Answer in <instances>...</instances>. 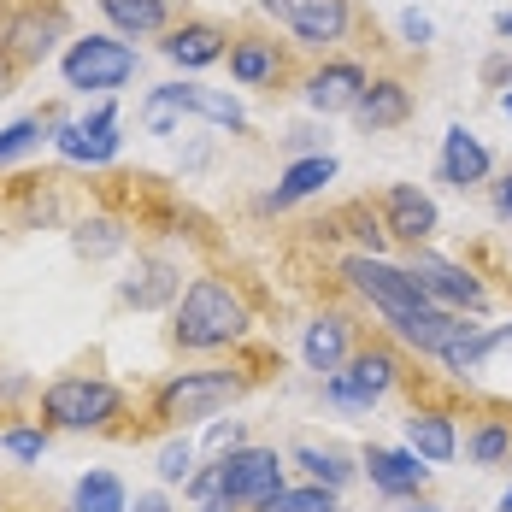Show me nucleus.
<instances>
[{"mask_svg":"<svg viewBox=\"0 0 512 512\" xmlns=\"http://www.w3.org/2000/svg\"><path fill=\"white\" fill-rule=\"evenodd\" d=\"M130 512H171V501H165V495H142Z\"/></svg>","mask_w":512,"mask_h":512,"instance_id":"obj_38","label":"nucleus"},{"mask_svg":"<svg viewBox=\"0 0 512 512\" xmlns=\"http://www.w3.org/2000/svg\"><path fill=\"white\" fill-rule=\"evenodd\" d=\"M195 512H230V507H224V501H201Z\"/></svg>","mask_w":512,"mask_h":512,"instance_id":"obj_43","label":"nucleus"},{"mask_svg":"<svg viewBox=\"0 0 512 512\" xmlns=\"http://www.w3.org/2000/svg\"><path fill=\"white\" fill-rule=\"evenodd\" d=\"M59 36H65V6H59V0H48V6H24L18 18H6V24H0V48L12 53V65H18V71L42 65Z\"/></svg>","mask_w":512,"mask_h":512,"instance_id":"obj_8","label":"nucleus"},{"mask_svg":"<svg viewBox=\"0 0 512 512\" xmlns=\"http://www.w3.org/2000/svg\"><path fill=\"white\" fill-rule=\"evenodd\" d=\"M59 154L77 159V165H106V159L118 154V106H95L89 118H77V124H59Z\"/></svg>","mask_w":512,"mask_h":512,"instance_id":"obj_16","label":"nucleus"},{"mask_svg":"<svg viewBox=\"0 0 512 512\" xmlns=\"http://www.w3.org/2000/svg\"><path fill=\"white\" fill-rule=\"evenodd\" d=\"M377 206H383V230H389L395 242H407V248L430 242V236H436V224H442L436 201H430L424 189H412V183H389Z\"/></svg>","mask_w":512,"mask_h":512,"instance_id":"obj_13","label":"nucleus"},{"mask_svg":"<svg viewBox=\"0 0 512 512\" xmlns=\"http://www.w3.org/2000/svg\"><path fill=\"white\" fill-rule=\"evenodd\" d=\"M254 330V312L248 301L224 283V277H195L177 301V318H171V342L183 354H224V348H242Z\"/></svg>","mask_w":512,"mask_h":512,"instance_id":"obj_1","label":"nucleus"},{"mask_svg":"<svg viewBox=\"0 0 512 512\" xmlns=\"http://www.w3.org/2000/svg\"><path fill=\"white\" fill-rule=\"evenodd\" d=\"M254 389V371H230V365H206V371H177L154 389V430H189L206 424L224 407H236Z\"/></svg>","mask_w":512,"mask_h":512,"instance_id":"obj_2","label":"nucleus"},{"mask_svg":"<svg viewBox=\"0 0 512 512\" xmlns=\"http://www.w3.org/2000/svg\"><path fill=\"white\" fill-rule=\"evenodd\" d=\"M407 448L424 465H448L460 454V430H454V412L442 407H412L407 412Z\"/></svg>","mask_w":512,"mask_h":512,"instance_id":"obj_20","label":"nucleus"},{"mask_svg":"<svg viewBox=\"0 0 512 512\" xmlns=\"http://www.w3.org/2000/svg\"><path fill=\"white\" fill-rule=\"evenodd\" d=\"M301 354H307V365L318 371V377H336V371L348 365V354H354V324H348L342 312H318V318L307 324Z\"/></svg>","mask_w":512,"mask_h":512,"instance_id":"obj_19","label":"nucleus"},{"mask_svg":"<svg viewBox=\"0 0 512 512\" xmlns=\"http://www.w3.org/2000/svg\"><path fill=\"white\" fill-rule=\"evenodd\" d=\"M254 512H342V507H336V489L307 483V489H277V495H271V501H259Z\"/></svg>","mask_w":512,"mask_h":512,"instance_id":"obj_29","label":"nucleus"},{"mask_svg":"<svg viewBox=\"0 0 512 512\" xmlns=\"http://www.w3.org/2000/svg\"><path fill=\"white\" fill-rule=\"evenodd\" d=\"M159 53H165L171 65H183V71H206V65L230 59V30H224V24H212V18H183V24H171V30H165Z\"/></svg>","mask_w":512,"mask_h":512,"instance_id":"obj_12","label":"nucleus"},{"mask_svg":"<svg viewBox=\"0 0 512 512\" xmlns=\"http://www.w3.org/2000/svg\"><path fill=\"white\" fill-rule=\"evenodd\" d=\"M354 118L359 130H371V136H383V130H401L412 118V89L401 83V77H371L365 83V95L354 101Z\"/></svg>","mask_w":512,"mask_h":512,"instance_id":"obj_17","label":"nucleus"},{"mask_svg":"<svg viewBox=\"0 0 512 512\" xmlns=\"http://www.w3.org/2000/svg\"><path fill=\"white\" fill-rule=\"evenodd\" d=\"M206 442H212L218 454H230V448H248V442H242V424H212V436H206Z\"/></svg>","mask_w":512,"mask_h":512,"instance_id":"obj_36","label":"nucleus"},{"mask_svg":"<svg viewBox=\"0 0 512 512\" xmlns=\"http://www.w3.org/2000/svg\"><path fill=\"white\" fill-rule=\"evenodd\" d=\"M465 460L495 471V465H512V418H477L465 430Z\"/></svg>","mask_w":512,"mask_h":512,"instance_id":"obj_26","label":"nucleus"},{"mask_svg":"<svg viewBox=\"0 0 512 512\" xmlns=\"http://www.w3.org/2000/svg\"><path fill=\"white\" fill-rule=\"evenodd\" d=\"M230 77L242 83V89H277L283 77H289V48L277 42V36H236L230 42Z\"/></svg>","mask_w":512,"mask_h":512,"instance_id":"obj_15","label":"nucleus"},{"mask_svg":"<svg viewBox=\"0 0 512 512\" xmlns=\"http://www.w3.org/2000/svg\"><path fill=\"white\" fill-rule=\"evenodd\" d=\"M42 130H48L42 118H18V124H6V130H0V165L18 159V154H30V148L42 142Z\"/></svg>","mask_w":512,"mask_h":512,"instance_id":"obj_32","label":"nucleus"},{"mask_svg":"<svg viewBox=\"0 0 512 512\" xmlns=\"http://www.w3.org/2000/svg\"><path fill=\"white\" fill-rule=\"evenodd\" d=\"M118 295H124L130 307L154 312V307H165V301L183 295V271H177L171 259H136V271L118 283Z\"/></svg>","mask_w":512,"mask_h":512,"instance_id":"obj_22","label":"nucleus"},{"mask_svg":"<svg viewBox=\"0 0 512 512\" xmlns=\"http://www.w3.org/2000/svg\"><path fill=\"white\" fill-rule=\"evenodd\" d=\"M495 30H501V36L512 42V12H501V18H495Z\"/></svg>","mask_w":512,"mask_h":512,"instance_id":"obj_42","label":"nucleus"},{"mask_svg":"<svg viewBox=\"0 0 512 512\" xmlns=\"http://www.w3.org/2000/svg\"><path fill=\"white\" fill-rule=\"evenodd\" d=\"M0 512H6V501H0Z\"/></svg>","mask_w":512,"mask_h":512,"instance_id":"obj_46","label":"nucleus"},{"mask_svg":"<svg viewBox=\"0 0 512 512\" xmlns=\"http://www.w3.org/2000/svg\"><path fill=\"white\" fill-rule=\"evenodd\" d=\"M401 36H407L412 48H424L430 42V18L424 12H401Z\"/></svg>","mask_w":512,"mask_h":512,"instance_id":"obj_35","label":"nucleus"},{"mask_svg":"<svg viewBox=\"0 0 512 512\" xmlns=\"http://www.w3.org/2000/svg\"><path fill=\"white\" fill-rule=\"evenodd\" d=\"M495 201H501V212H507V218H512V171H507V183L495 189Z\"/></svg>","mask_w":512,"mask_h":512,"instance_id":"obj_40","label":"nucleus"},{"mask_svg":"<svg viewBox=\"0 0 512 512\" xmlns=\"http://www.w3.org/2000/svg\"><path fill=\"white\" fill-rule=\"evenodd\" d=\"M389 330L407 342V348H418V354H442L454 336H465L471 324H465V312H448V307H412V312H401V318H389Z\"/></svg>","mask_w":512,"mask_h":512,"instance_id":"obj_18","label":"nucleus"},{"mask_svg":"<svg viewBox=\"0 0 512 512\" xmlns=\"http://www.w3.org/2000/svg\"><path fill=\"white\" fill-rule=\"evenodd\" d=\"M218 460H224V489H218V501L230 512H254L259 501H271L277 489H289L277 448H230V454H218Z\"/></svg>","mask_w":512,"mask_h":512,"instance_id":"obj_7","label":"nucleus"},{"mask_svg":"<svg viewBox=\"0 0 512 512\" xmlns=\"http://www.w3.org/2000/svg\"><path fill=\"white\" fill-rule=\"evenodd\" d=\"M342 277H348V289H354L359 301H371L383 318L430 307V295L418 289V277H412L407 265H389V259H377V254H348L342 259Z\"/></svg>","mask_w":512,"mask_h":512,"instance_id":"obj_6","label":"nucleus"},{"mask_svg":"<svg viewBox=\"0 0 512 512\" xmlns=\"http://www.w3.org/2000/svg\"><path fill=\"white\" fill-rule=\"evenodd\" d=\"M259 6H265V12H277L283 24H289V12H295V0H259Z\"/></svg>","mask_w":512,"mask_h":512,"instance_id":"obj_39","label":"nucleus"},{"mask_svg":"<svg viewBox=\"0 0 512 512\" xmlns=\"http://www.w3.org/2000/svg\"><path fill=\"white\" fill-rule=\"evenodd\" d=\"M289 36L312 53H330L354 36V0H295Z\"/></svg>","mask_w":512,"mask_h":512,"instance_id":"obj_11","label":"nucleus"},{"mask_svg":"<svg viewBox=\"0 0 512 512\" xmlns=\"http://www.w3.org/2000/svg\"><path fill=\"white\" fill-rule=\"evenodd\" d=\"M124 412V395L106 377H59L42 389V418L53 430H112Z\"/></svg>","mask_w":512,"mask_h":512,"instance_id":"obj_4","label":"nucleus"},{"mask_svg":"<svg viewBox=\"0 0 512 512\" xmlns=\"http://www.w3.org/2000/svg\"><path fill=\"white\" fill-rule=\"evenodd\" d=\"M177 95H183V112H195V118L218 124V130H230V136H248V112L236 106V95L206 89V83H177Z\"/></svg>","mask_w":512,"mask_h":512,"instance_id":"obj_24","label":"nucleus"},{"mask_svg":"<svg viewBox=\"0 0 512 512\" xmlns=\"http://www.w3.org/2000/svg\"><path fill=\"white\" fill-rule=\"evenodd\" d=\"M71 242H77V254H83V259L118 254V248H124V224H118V218H83Z\"/></svg>","mask_w":512,"mask_h":512,"instance_id":"obj_30","label":"nucleus"},{"mask_svg":"<svg viewBox=\"0 0 512 512\" xmlns=\"http://www.w3.org/2000/svg\"><path fill=\"white\" fill-rule=\"evenodd\" d=\"M195 477V448L189 442H165L159 454V483H189Z\"/></svg>","mask_w":512,"mask_h":512,"instance_id":"obj_33","label":"nucleus"},{"mask_svg":"<svg viewBox=\"0 0 512 512\" xmlns=\"http://www.w3.org/2000/svg\"><path fill=\"white\" fill-rule=\"evenodd\" d=\"M395 383H401V354L389 342H365V348L348 354V365L336 377H324V401H336L348 412H371Z\"/></svg>","mask_w":512,"mask_h":512,"instance_id":"obj_3","label":"nucleus"},{"mask_svg":"<svg viewBox=\"0 0 512 512\" xmlns=\"http://www.w3.org/2000/svg\"><path fill=\"white\" fill-rule=\"evenodd\" d=\"M183 118H189V112H183V95H177V83L154 89V95H148V106H142V124H148L154 136H171Z\"/></svg>","mask_w":512,"mask_h":512,"instance_id":"obj_31","label":"nucleus"},{"mask_svg":"<svg viewBox=\"0 0 512 512\" xmlns=\"http://www.w3.org/2000/svg\"><path fill=\"white\" fill-rule=\"evenodd\" d=\"M489 171H495L489 148H483L465 124H454V130L442 136V183H454V189H477V183H489Z\"/></svg>","mask_w":512,"mask_h":512,"instance_id":"obj_21","label":"nucleus"},{"mask_svg":"<svg viewBox=\"0 0 512 512\" xmlns=\"http://www.w3.org/2000/svg\"><path fill=\"white\" fill-rule=\"evenodd\" d=\"M295 465L307 471L318 489H336V495L354 483V465H348V454H342V448H318V442H301V448H295Z\"/></svg>","mask_w":512,"mask_h":512,"instance_id":"obj_27","label":"nucleus"},{"mask_svg":"<svg viewBox=\"0 0 512 512\" xmlns=\"http://www.w3.org/2000/svg\"><path fill=\"white\" fill-rule=\"evenodd\" d=\"M501 112H507V118H512V95H501Z\"/></svg>","mask_w":512,"mask_h":512,"instance_id":"obj_45","label":"nucleus"},{"mask_svg":"<svg viewBox=\"0 0 512 512\" xmlns=\"http://www.w3.org/2000/svg\"><path fill=\"white\" fill-rule=\"evenodd\" d=\"M495 512H512V483H507V495H501V507H495Z\"/></svg>","mask_w":512,"mask_h":512,"instance_id":"obj_44","label":"nucleus"},{"mask_svg":"<svg viewBox=\"0 0 512 512\" xmlns=\"http://www.w3.org/2000/svg\"><path fill=\"white\" fill-rule=\"evenodd\" d=\"M401 512H442V507H436V501H407Z\"/></svg>","mask_w":512,"mask_h":512,"instance_id":"obj_41","label":"nucleus"},{"mask_svg":"<svg viewBox=\"0 0 512 512\" xmlns=\"http://www.w3.org/2000/svg\"><path fill=\"white\" fill-rule=\"evenodd\" d=\"M101 12L124 36H165L171 30V0H101Z\"/></svg>","mask_w":512,"mask_h":512,"instance_id":"obj_25","label":"nucleus"},{"mask_svg":"<svg viewBox=\"0 0 512 512\" xmlns=\"http://www.w3.org/2000/svg\"><path fill=\"white\" fill-rule=\"evenodd\" d=\"M407 271L418 277V289H424L436 307H448V312H483V307H489V289H483V283H477L465 265H454V259L412 254Z\"/></svg>","mask_w":512,"mask_h":512,"instance_id":"obj_9","label":"nucleus"},{"mask_svg":"<svg viewBox=\"0 0 512 512\" xmlns=\"http://www.w3.org/2000/svg\"><path fill=\"white\" fill-rule=\"evenodd\" d=\"M365 83H371V71H365L359 59H324L318 71H307L301 101H307L318 118H336V112H354V101L365 95Z\"/></svg>","mask_w":512,"mask_h":512,"instance_id":"obj_10","label":"nucleus"},{"mask_svg":"<svg viewBox=\"0 0 512 512\" xmlns=\"http://www.w3.org/2000/svg\"><path fill=\"white\" fill-rule=\"evenodd\" d=\"M18 77H24V71H18V65H12V53L0 48V101H6V95H12V89H18Z\"/></svg>","mask_w":512,"mask_h":512,"instance_id":"obj_37","label":"nucleus"},{"mask_svg":"<svg viewBox=\"0 0 512 512\" xmlns=\"http://www.w3.org/2000/svg\"><path fill=\"white\" fill-rule=\"evenodd\" d=\"M365 477L389 501H418L424 483H430V465L418 460L412 448H365Z\"/></svg>","mask_w":512,"mask_h":512,"instance_id":"obj_14","label":"nucleus"},{"mask_svg":"<svg viewBox=\"0 0 512 512\" xmlns=\"http://www.w3.org/2000/svg\"><path fill=\"white\" fill-rule=\"evenodd\" d=\"M59 71H65V83L77 95H112V89H124L136 77V48L118 42V36H83L59 59Z\"/></svg>","mask_w":512,"mask_h":512,"instance_id":"obj_5","label":"nucleus"},{"mask_svg":"<svg viewBox=\"0 0 512 512\" xmlns=\"http://www.w3.org/2000/svg\"><path fill=\"white\" fill-rule=\"evenodd\" d=\"M324 183H336V159L330 154H307V159H289L283 165V183L265 195V212H283V206H295V201H307V195H318Z\"/></svg>","mask_w":512,"mask_h":512,"instance_id":"obj_23","label":"nucleus"},{"mask_svg":"<svg viewBox=\"0 0 512 512\" xmlns=\"http://www.w3.org/2000/svg\"><path fill=\"white\" fill-rule=\"evenodd\" d=\"M71 512H130L124 483H118L112 471H89V477L77 483V495H71Z\"/></svg>","mask_w":512,"mask_h":512,"instance_id":"obj_28","label":"nucleus"},{"mask_svg":"<svg viewBox=\"0 0 512 512\" xmlns=\"http://www.w3.org/2000/svg\"><path fill=\"white\" fill-rule=\"evenodd\" d=\"M48 448V430H6V454L12 460H42Z\"/></svg>","mask_w":512,"mask_h":512,"instance_id":"obj_34","label":"nucleus"}]
</instances>
